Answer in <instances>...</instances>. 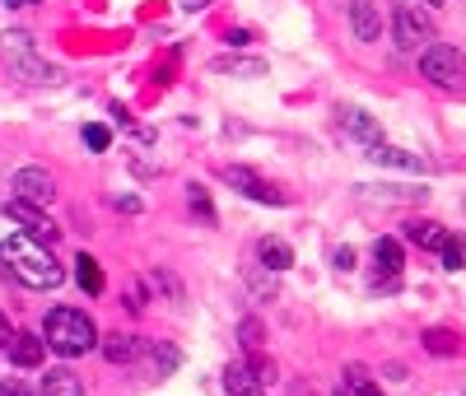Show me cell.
Returning <instances> with one entry per match:
<instances>
[{
  "label": "cell",
  "instance_id": "obj_1",
  "mask_svg": "<svg viewBox=\"0 0 466 396\" xmlns=\"http://www.w3.org/2000/svg\"><path fill=\"white\" fill-rule=\"evenodd\" d=\"M0 271L14 275L23 289H57L66 280V266H57V256L47 252V243L29 233H14L0 243Z\"/></svg>",
  "mask_w": 466,
  "mask_h": 396
},
{
  "label": "cell",
  "instance_id": "obj_2",
  "mask_svg": "<svg viewBox=\"0 0 466 396\" xmlns=\"http://www.w3.org/2000/svg\"><path fill=\"white\" fill-rule=\"evenodd\" d=\"M42 340H47V350H57L61 359H79V355L98 350V327L89 322V312H79V308H51L47 322H42Z\"/></svg>",
  "mask_w": 466,
  "mask_h": 396
},
{
  "label": "cell",
  "instance_id": "obj_3",
  "mask_svg": "<svg viewBox=\"0 0 466 396\" xmlns=\"http://www.w3.org/2000/svg\"><path fill=\"white\" fill-rule=\"evenodd\" d=\"M0 42H5V61H10V70L23 79V85H61V70L38 57L33 38L23 33V29H10Z\"/></svg>",
  "mask_w": 466,
  "mask_h": 396
},
{
  "label": "cell",
  "instance_id": "obj_4",
  "mask_svg": "<svg viewBox=\"0 0 466 396\" xmlns=\"http://www.w3.org/2000/svg\"><path fill=\"white\" fill-rule=\"evenodd\" d=\"M420 75L429 79V85H438V89H466V57L457 47H448V42H429L425 51H420Z\"/></svg>",
  "mask_w": 466,
  "mask_h": 396
},
{
  "label": "cell",
  "instance_id": "obj_5",
  "mask_svg": "<svg viewBox=\"0 0 466 396\" xmlns=\"http://www.w3.org/2000/svg\"><path fill=\"white\" fill-rule=\"evenodd\" d=\"M392 33H397V47L401 51H420L434 42V19L420 0H410V5H397L392 14Z\"/></svg>",
  "mask_w": 466,
  "mask_h": 396
},
{
  "label": "cell",
  "instance_id": "obj_6",
  "mask_svg": "<svg viewBox=\"0 0 466 396\" xmlns=\"http://www.w3.org/2000/svg\"><path fill=\"white\" fill-rule=\"evenodd\" d=\"M224 182H229L233 192H242L248 201H261V205H285V201H289L276 182H266V177H261L257 168H248V164H229V168H224Z\"/></svg>",
  "mask_w": 466,
  "mask_h": 396
},
{
  "label": "cell",
  "instance_id": "obj_7",
  "mask_svg": "<svg viewBox=\"0 0 466 396\" xmlns=\"http://www.w3.org/2000/svg\"><path fill=\"white\" fill-rule=\"evenodd\" d=\"M10 187L19 192V201H29V205H51V196H57V177H51L47 168L29 164V168H19Z\"/></svg>",
  "mask_w": 466,
  "mask_h": 396
},
{
  "label": "cell",
  "instance_id": "obj_8",
  "mask_svg": "<svg viewBox=\"0 0 466 396\" xmlns=\"http://www.w3.org/2000/svg\"><path fill=\"white\" fill-rule=\"evenodd\" d=\"M5 215H10L14 224H23V229H29V238H38V243H47V248L61 238V229L42 215V205H29V201H19V196H14V201L5 205Z\"/></svg>",
  "mask_w": 466,
  "mask_h": 396
},
{
  "label": "cell",
  "instance_id": "obj_9",
  "mask_svg": "<svg viewBox=\"0 0 466 396\" xmlns=\"http://www.w3.org/2000/svg\"><path fill=\"white\" fill-rule=\"evenodd\" d=\"M141 359H145V378H169L173 368L182 364L178 346H169V340H141Z\"/></svg>",
  "mask_w": 466,
  "mask_h": 396
},
{
  "label": "cell",
  "instance_id": "obj_10",
  "mask_svg": "<svg viewBox=\"0 0 466 396\" xmlns=\"http://www.w3.org/2000/svg\"><path fill=\"white\" fill-rule=\"evenodd\" d=\"M350 29L360 42H378L382 33V10H378V0H350Z\"/></svg>",
  "mask_w": 466,
  "mask_h": 396
},
{
  "label": "cell",
  "instance_id": "obj_11",
  "mask_svg": "<svg viewBox=\"0 0 466 396\" xmlns=\"http://www.w3.org/2000/svg\"><path fill=\"white\" fill-rule=\"evenodd\" d=\"M369 158H373V164H388V168H406V173H429L434 164H429V158L425 154H410V149H397V145H369Z\"/></svg>",
  "mask_w": 466,
  "mask_h": 396
},
{
  "label": "cell",
  "instance_id": "obj_12",
  "mask_svg": "<svg viewBox=\"0 0 466 396\" xmlns=\"http://www.w3.org/2000/svg\"><path fill=\"white\" fill-rule=\"evenodd\" d=\"M5 350H10V364H19V368H38L42 355H47V340L33 336V331H14V336L5 340Z\"/></svg>",
  "mask_w": 466,
  "mask_h": 396
},
{
  "label": "cell",
  "instance_id": "obj_13",
  "mask_svg": "<svg viewBox=\"0 0 466 396\" xmlns=\"http://www.w3.org/2000/svg\"><path fill=\"white\" fill-rule=\"evenodd\" d=\"M257 266H266V271H289L294 266V248L285 243V238H261L257 243Z\"/></svg>",
  "mask_w": 466,
  "mask_h": 396
},
{
  "label": "cell",
  "instance_id": "obj_14",
  "mask_svg": "<svg viewBox=\"0 0 466 396\" xmlns=\"http://www.w3.org/2000/svg\"><path fill=\"white\" fill-rule=\"evenodd\" d=\"M98 346H103V359H107V364H135V359H141V336L113 331L107 340H98Z\"/></svg>",
  "mask_w": 466,
  "mask_h": 396
},
{
  "label": "cell",
  "instance_id": "obj_15",
  "mask_svg": "<svg viewBox=\"0 0 466 396\" xmlns=\"http://www.w3.org/2000/svg\"><path fill=\"white\" fill-rule=\"evenodd\" d=\"M210 70H215V75H238V79H261V75H266V61H261V57H215Z\"/></svg>",
  "mask_w": 466,
  "mask_h": 396
},
{
  "label": "cell",
  "instance_id": "obj_16",
  "mask_svg": "<svg viewBox=\"0 0 466 396\" xmlns=\"http://www.w3.org/2000/svg\"><path fill=\"white\" fill-rule=\"evenodd\" d=\"M406 238H410L416 248H425V252H438V248H443V238H448V229L438 224V220H410V224H406Z\"/></svg>",
  "mask_w": 466,
  "mask_h": 396
},
{
  "label": "cell",
  "instance_id": "obj_17",
  "mask_svg": "<svg viewBox=\"0 0 466 396\" xmlns=\"http://www.w3.org/2000/svg\"><path fill=\"white\" fill-rule=\"evenodd\" d=\"M373 261H378V275L392 284L401 275V243H397V238H378V243H373Z\"/></svg>",
  "mask_w": 466,
  "mask_h": 396
},
{
  "label": "cell",
  "instance_id": "obj_18",
  "mask_svg": "<svg viewBox=\"0 0 466 396\" xmlns=\"http://www.w3.org/2000/svg\"><path fill=\"white\" fill-rule=\"evenodd\" d=\"M341 126L350 130L354 140H364V145H378L382 136H378V122L364 112V108H341Z\"/></svg>",
  "mask_w": 466,
  "mask_h": 396
},
{
  "label": "cell",
  "instance_id": "obj_19",
  "mask_svg": "<svg viewBox=\"0 0 466 396\" xmlns=\"http://www.w3.org/2000/svg\"><path fill=\"white\" fill-rule=\"evenodd\" d=\"M224 392L229 396H266V387L248 374V364H229L224 368Z\"/></svg>",
  "mask_w": 466,
  "mask_h": 396
},
{
  "label": "cell",
  "instance_id": "obj_20",
  "mask_svg": "<svg viewBox=\"0 0 466 396\" xmlns=\"http://www.w3.org/2000/svg\"><path fill=\"white\" fill-rule=\"evenodd\" d=\"M42 396H85V382H79L70 368H47L42 378Z\"/></svg>",
  "mask_w": 466,
  "mask_h": 396
},
{
  "label": "cell",
  "instance_id": "obj_21",
  "mask_svg": "<svg viewBox=\"0 0 466 396\" xmlns=\"http://www.w3.org/2000/svg\"><path fill=\"white\" fill-rule=\"evenodd\" d=\"M75 280H79V289H85V294H103V271H98V261L85 256V252L75 256Z\"/></svg>",
  "mask_w": 466,
  "mask_h": 396
},
{
  "label": "cell",
  "instance_id": "obj_22",
  "mask_svg": "<svg viewBox=\"0 0 466 396\" xmlns=\"http://www.w3.org/2000/svg\"><path fill=\"white\" fill-rule=\"evenodd\" d=\"M425 350L438 355V359H448V355H457V336L443 331V327H434V331H425Z\"/></svg>",
  "mask_w": 466,
  "mask_h": 396
},
{
  "label": "cell",
  "instance_id": "obj_23",
  "mask_svg": "<svg viewBox=\"0 0 466 396\" xmlns=\"http://www.w3.org/2000/svg\"><path fill=\"white\" fill-rule=\"evenodd\" d=\"M248 289L257 299H276V271H266V266H248Z\"/></svg>",
  "mask_w": 466,
  "mask_h": 396
},
{
  "label": "cell",
  "instance_id": "obj_24",
  "mask_svg": "<svg viewBox=\"0 0 466 396\" xmlns=\"http://www.w3.org/2000/svg\"><path fill=\"white\" fill-rule=\"evenodd\" d=\"M187 205H191V215H201V224H215V205H210V192H206V187L191 182V187H187Z\"/></svg>",
  "mask_w": 466,
  "mask_h": 396
},
{
  "label": "cell",
  "instance_id": "obj_25",
  "mask_svg": "<svg viewBox=\"0 0 466 396\" xmlns=\"http://www.w3.org/2000/svg\"><path fill=\"white\" fill-rule=\"evenodd\" d=\"M261 336H266V327H261V317H242L238 322V340H242V350H261Z\"/></svg>",
  "mask_w": 466,
  "mask_h": 396
},
{
  "label": "cell",
  "instance_id": "obj_26",
  "mask_svg": "<svg viewBox=\"0 0 466 396\" xmlns=\"http://www.w3.org/2000/svg\"><path fill=\"white\" fill-rule=\"evenodd\" d=\"M438 252H443V266L448 271L466 266V238H443V248H438Z\"/></svg>",
  "mask_w": 466,
  "mask_h": 396
},
{
  "label": "cell",
  "instance_id": "obj_27",
  "mask_svg": "<svg viewBox=\"0 0 466 396\" xmlns=\"http://www.w3.org/2000/svg\"><path fill=\"white\" fill-rule=\"evenodd\" d=\"M85 145H89V149H107V145H113V130L98 126V122H94V126H85Z\"/></svg>",
  "mask_w": 466,
  "mask_h": 396
},
{
  "label": "cell",
  "instance_id": "obj_28",
  "mask_svg": "<svg viewBox=\"0 0 466 396\" xmlns=\"http://www.w3.org/2000/svg\"><path fill=\"white\" fill-rule=\"evenodd\" d=\"M0 396H38L23 378H0Z\"/></svg>",
  "mask_w": 466,
  "mask_h": 396
},
{
  "label": "cell",
  "instance_id": "obj_29",
  "mask_svg": "<svg viewBox=\"0 0 466 396\" xmlns=\"http://www.w3.org/2000/svg\"><path fill=\"white\" fill-rule=\"evenodd\" d=\"M336 266H341V271L354 266V248H336Z\"/></svg>",
  "mask_w": 466,
  "mask_h": 396
},
{
  "label": "cell",
  "instance_id": "obj_30",
  "mask_svg": "<svg viewBox=\"0 0 466 396\" xmlns=\"http://www.w3.org/2000/svg\"><path fill=\"white\" fill-rule=\"evenodd\" d=\"M117 210H126V215H135V210H141V201H135V196H117Z\"/></svg>",
  "mask_w": 466,
  "mask_h": 396
},
{
  "label": "cell",
  "instance_id": "obj_31",
  "mask_svg": "<svg viewBox=\"0 0 466 396\" xmlns=\"http://www.w3.org/2000/svg\"><path fill=\"white\" fill-rule=\"evenodd\" d=\"M10 336H14V331H10V317H5V312H0V346H5V340H10Z\"/></svg>",
  "mask_w": 466,
  "mask_h": 396
},
{
  "label": "cell",
  "instance_id": "obj_32",
  "mask_svg": "<svg viewBox=\"0 0 466 396\" xmlns=\"http://www.w3.org/2000/svg\"><path fill=\"white\" fill-rule=\"evenodd\" d=\"M210 5V0H187V10H206Z\"/></svg>",
  "mask_w": 466,
  "mask_h": 396
},
{
  "label": "cell",
  "instance_id": "obj_33",
  "mask_svg": "<svg viewBox=\"0 0 466 396\" xmlns=\"http://www.w3.org/2000/svg\"><path fill=\"white\" fill-rule=\"evenodd\" d=\"M336 396H354V392H350V387H336Z\"/></svg>",
  "mask_w": 466,
  "mask_h": 396
},
{
  "label": "cell",
  "instance_id": "obj_34",
  "mask_svg": "<svg viewBox=\"0 0 466 396\" xmlns=\"http://www.w3.org/2000/svg\"><path fill=\"white\" fill-rule=\"evenodd\" d=\"M420 5H438V0H420Z\"/></svg>",
  "mask_w": 466,
  "mask_h": 396
},
{
  "label": "cell",
  "instance_id": "obj_35",
  "mask_svg": "<svg viewBox=\"0 0 466 396\" xmlns=\"http://www.w3.org/2000/svg\"><path fill=\"white\" fill-rule=\"evenodd\" d=\"M461 210H466V205H461Z\"/></svg>",
  "mask_w": 466,
  "mask_h": 396
}]
</instances>
